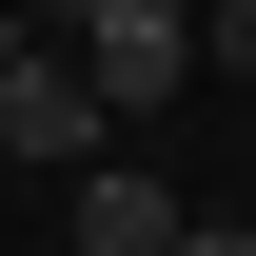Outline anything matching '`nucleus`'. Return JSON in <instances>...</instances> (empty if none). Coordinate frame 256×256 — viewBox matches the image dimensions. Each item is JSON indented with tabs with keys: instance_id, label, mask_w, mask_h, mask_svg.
Listing matches in <instances>:
<instances>
[{
	"instance_id": "5",
	"label": "nucleus",
	"mask_w": 256,
	"mask_h": 256,
	"mask_svg": "<svg viewBox=\"0 0 256 256\" xmlns=\"http://www.w3.org/2000/svg\"><path fill=\"white\" fill-rule=\"evenodd\" d=\"M178 256H256V217H178Z\"/></svg>"
},
{
	"instance_id": "7",
	"label": "nucleus",
	"mask_w": 256,
	"mask_h": 256,
	"mask_svg": "<svg viewBox=\"0 0 256 256\" xmlns=\"http://www.w3.org/2000/svg\"><path fill=\"white\" fill-rule=\"evenodd\" d=\"M158 20H217V0H158Z\"/></svg>"
},
{
	"instance_id": "2",
	"label": "nucleus",
	"mask_w": 256,
	"mask_h": 256,
	"mask_svg": "<svg viewBox=\"0 0 256 256\" xmlns=\"http://www.w3.org/2000/svg\"><path fill=\"white\" fill-rule=\"evenodd\" d=\"M79 79H98V118H158V98H197V20H158V0H118V20L79 40Z\"/></svg>"
},
{
	"instance_id": "4",
	"label": "nucleus",
	"mask_w": 256,
	"mask_h": 256,
	"mask_svg": "<svg viewBox=\"0 0 256 256\" xmlns=\"http://www.w3.org/2000/svg\"><path fill=\"white\" fill-rule=\"evenodd\" d=\"M197 60H217V79H256V0H217V20H197Z\"/></svg>"
},
{
	"instance_id": "1",
	"label": "nucleus",
	"mask_w": 256,
	"mask_h": 256,
	"mask_svg": "<svg viewBox=\"0 0 256 256\" xmlns=\"http://www.w3.org/2000/svg\"><path fill=\"white\" fill-rule=\"evenodd\" d=\"M0 158H40V178H98V158H118V118H98V79L60 60V40L0 79Z\"/></svg>"
},
{
	"instance_id": "3",
	"label": "nucleus",
	"mask_w": 256,
	"mask_h": 256,
	"mask_svg": "<svg viewBox=\"0 0 256 256\" xmlns=\"http://www.w3.org/2000/svg\"><path fill=\"white\" fill-rule=\"evenodd\" d=\"M60 256H178V197L138 158H98V178H60Z\"/></svg>"
},
{
	"instance_id": "6",
	"label": "nucleus",
	"mask_w": 256,
	"mask_h": 256,
	"mask_svg": "<svg viewBox=\"0 0 256 256\" xmlns=\"http://www.w3.org/2000/svg\"><path fill=\"white\" fill-rule=\"evenodd\" d=\"M20 60H40V20H20V0H0V79H20Z\"/></svg>"
}]
</instances>
